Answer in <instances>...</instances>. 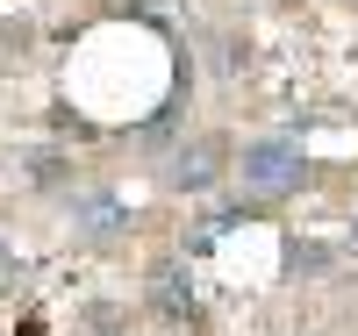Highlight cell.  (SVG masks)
Masks as SVG:
<instances>
[{
    "label": "cell",
    "instance_id": "obj_1",
    "mask_svg": "<svg viewBox=\"0 0 358 336\" xmlns=\"http://www.w3.org/2000/svg\"><path fill=\"white\" fill-rule=\"evenodd\" d=\"M301 150H294L287 136H258V143H244V187L258 193V200H280V193H294L301 187Z\"/></svg>",
    "mask_w": 358,
    "mask_h": 336
},
{
    "label": "cell",
    "instance_id": "obj_2",
    "mask_svg": "<svg viewBox=\"0 0 358 336\" xmlns=\"http://www.w3.org/2000/svg\"><path fill=\"white\" fill-rule=\"evenodd\" d=\"M222 165H229L222 136H194V143L172 158V187H179V193H208V187L222 179Z\"/></svg>",
    "mask_w": 358,
    "mask_h": 336
},
{
    "label": "cell",
    "instance_id": "obj_3",
    "mask_svg": "<svg viewBox=\"0 0 358 336\" xmlns=\"http://www.w3.org/2000/svg\"><path fill=\"white\" fill-rule=\"evenodd\" d=\"M151 300H158L172 322H194V293H187V272H179V265H158L151 272Z\"/></svg>",
    "mask_w": 358,
    "mask_h": 336
},
{
    "label": "cell",
    "instance_id": "obj_4",
    "mask_svg": "<svg viewBox=\"0 0 358 336\" xmlns=\"http://www.w3.org/2000/svg\"><path fill=\"white\" fill-rule=\"evenodd\" d=\"M8 272H15V258H8V243H0V286H8Z\"/></svg>",
    "mask_w": 358,
    "mask_h": 336
}]
</instances>
